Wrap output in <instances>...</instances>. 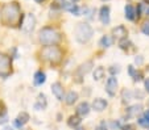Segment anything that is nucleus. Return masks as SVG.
<instances>
[{
    "instance_id": "1",
    "label": "nucleus",
    "mask_w": 149,
    "mask_h": 130,
    "mask_svg": "<svg viewBox=\"0 0 149 130\" xmlns=\"http://www.w3.org/2000/svg\"><path fill=\"white\" fill-rule=\"evenodd\" d=\"M1 20L6 25H15L20 20V8L16 3H8L1 9Z\"/></svg>"
},
{
    "instance_id": "2",
    "label": "nucleus",
    "mask_w": 149,
    "mask_h": 130,
    "mask_svg": "<svg viewBox=\"0 0 149 130\" xmlns=\"http://www.w3.org/2000/svg\"><path fill=\"white\" fill-rule=\"evenodd\" d=\"M38 40L45 46L57 45L61 41V34L53 28H42L38 33Z\"/></svg>"
},
{
    "instance_id": "3",
    "label": "nucleus",
    "mask_w": 149,
    "mask_h": 130,
    "mask_svg": "<svg viewBox=\"0 0 149 130\" xmlns=\"http://www.w3.org/2000/svg\"><path fill=\"white\" fill-rule=\"evenodd\" d=\"M74 34H75V40L78 41L79 43H86L91 40V37H93V34H94V30L87 23H79L78 25L75 26Z\"/></svg>"
},
{
    "instance_id": "4",
    "label": "nucleus",
    "mask_w": 149,
    "mask_h": 130,
    "mask_svg": "<svg viewBox=\"0 0 149 130\" xmlns=\"http://www.w3.org/2000/svg\"><path fill=\"white\" fill-rule=\"evenodd\" d=\"M41 55L45 61L53 63V65H57L62 61V50L56 45L45 46L41 51Z\"/></svg>"
},
{
    "instance_id": "5",
    "label": "nucleus",
    "mask_w": 149,
    "mask_h": 130,
    "mask_svg": "<svg viewBox=\"0 0 149 130\" xmlns=\"http://www.w3.org/2000/svg\"><path fill=\"white\" fill-rule=\"evenodd\" d=\"M11 74V58L0 54V76L7 78Z\"/></svg>"
},
{
    "instance_id": "6",
    "label": "nucleus",
    "mask_w": 149,
    "mask_h": 130,
    "mask_svg": "<svg viewBox=\"0 0 149 130\" xmlns=\"http://www.w3.org/2000/svg\"><path fill=\"white\" fill-rule=\"evenodd\" d=\"M36 26V17L32 13L25 14V17L23 19V23H21V30L24 33H31L32 30Z\"/></svg>"
},
{
    "instance_id": "7",
    "label": "nucleus",
    "mask_w": 149,
    "mask_h": 130,
    "mask_svg": "<svg viewBox=\"0 0 149 130\" xmlns=\"http://www.w3.org/2000/svg\"><path fill=\"white\" fill-rule=\"evenodd\" d=\"M116 91H118V79L115 76H110L106 83V92L110 96H115Z\"/></svg>"
},
{
    "instance_id": "8",
    "label": "nucleus",
    "mask_w": 149,
    "mask_h": 130,
    "mask_svg": "<svg viewBox=\"0 0 149 130\" xmlns=\"http://www.w3.org/2000/svg\"><path fill=\"white\" fill-rule=\"evenodd\" d=\"M52 92H53V95L56 96L57 100H59V101H62V100L65 99V94H63V87L61 85V83H54L53 85H52Z\"/></svg>"
},
{
    "instance_id": "9",
    "label": "nucleus",
    "mask_w": 149,
    "mask_h": 130,
    "mask_svg": "<svg viewBox=\"0 0 149 130\" xmlns=\"http://www.w3.org/2000/svg\"><path fill=\"white\" fill-rule=\"evenodd\" d=\"M99 17H100L102 24L107 25L110 24V7L108 6H103L100 8V12H99Z\"/></svg>"
},
{
    "instance_id": "10",
    "label": "nucleus",
    "mask_w": 149,
    "mask_h": 130,
    "mask_svg": "<svg viewBox=\"0 0 149 130\" xmlns=\"http://www.w3.org/2000/svg\"><path fill=\"white\" fill-rule=\"evenodd\" d=\"M112 36H115L119 40H124V38H127V36H128V30H127L125 26L119 25L112 29Z\"/></svg>"
},
{
    "instance_id": "11",
    "label": "nucleus",
    "mask_w": 149,
    "mask_h": 130,
    "mask_svg": "<svg viewBox=\"0 0 149 130\" xmlns=\"http://www.w3.org/2000/svg\"><path fill=\"white\" fill-rule=\"evenodd\" d=\"M88 113H90V104L87 101H82L77 107V114L81 117H84V116H87Z\"/></svg>"
},
{
    "instance_id": "12",
    "label": "nucleus",
    "mask_w": 149,
    "mask_h": 130,
    "mask_svg": "<svg viewBox=\"0 0 149 130\" xmlns=\"http://www.w3.org/2000/svg\"><path fill=\"white\" fill-rule=\"evenodd\" d=\"M107 105H108V102L106 101V100L98 97V99H95L93 101V109L96 110V112H103V110L107 108Z\"/></svg>"
},
{
    "instance_id": "13",
    "label": "nucleus",
    "mask_w": 149,
    "mask_h": 130,
    "mask_svg": "<svg viewBox=\"0 0 149 130\" xmlns=\"http://www.w3.org/2000/svg\"><path fill=\"white\" fill-rule=\"evenodd\" d=\"M46 107H48V100H46V96L44 94H40L38 97H37L36 104H34V108H36L37 110H44V109H46Z\"/></svg>"
},
{
    "instance_id": "14",
    "label": "nucleus",
    "mask_w": 149,
    "mask_h": 130,
    "mask_svg": "<svg viewBox=\"0 0 149 130\" xmlns=\"http://www.w3.org/2000/svg\"><path fill=\"white\" fill-rule=\"evenodd\" d=\"M28 121H29V114L26 113V112H21V113L17 116V118L15 120V125H16L17 127H21L23 125H25Z\"/></svg>"
},
{
    "instance_id": "15",
    "label": "nucleus",
    "mask_w": 149,
    "mask_h": 130,
    "mask_svg": "<svg viewBox=\"0 0 149 130\" xmlns=\"http://www.w3.org/2000/svg\"><path fill=\"white\" fill-rule=\"evenodd\" d=\"M141 109H143V107H141L140 104H136V105H132V107H130L128 109H127V117H130V118H132V117H136L139 113L141 112Z\"/></svg>"
},
{
    "instance_id": "16",
    "label": "nucleus",
    "mask_w": 149,
    "mask_h": 130,
    "mask_svg": "<svg viewBox=\"0 0 149 130\" xmlns=\"http://www.w3.org/2000/svg\"><path fill=\"white\" fill-rule=\"evenodd\" d=\"M33 80H34V84L36 85H42L46 80V75L42 72V71H37V72L34 74Z\"/></svg>"
},
{
    "instance_id": "17",
    "label": "nucleus",
    "mask_w": 149,
    "mask_h": 130,
    "mask_svg": "<svg viewBox=\"0 0 149 130\" xmlns=\"http://www.w3.org/2000/svg\"><path fill=\"white\" fill-rule=\"evenodd\" d=\"M63 100H65V102L68 105H73L74 102L78 100V94H77L75 91H70V92H69V94L65 96V99H63Z\"/></svg>"
},
{
    "instance_id": "18",
    "label": "nucleus",
    "mask_w": 149,
    "mask_h": 130,
    "mask_svg": "<svg viewBox=\"0 0 149 130\" xmlns=\"http://www.w3.org/2000/svg\"><path fill=\"white\" fill-rule=\"evenodd\" d=\"M112 43H113V40H112V37H110V36H103L100 38V41H99V45H100L102 47H106V49L111 47Z\"/></svg>"
},
{
    "instance_id": "19",
    "label": "nucleus",
    "mask_w": 149,
    "mask_h": 130,
    "mask_svg": "<svg viewBox=\"0 0 149 130\" xmlns=\"http://www.w3.org/2000/svg\"><path fill=\"white\" fill-rule=\"evenodd\" d=\"M124 12H125V19H128V20H135V17H136V11L135 8H133L132 6H125V8H124Z\"/></svg>"
},
{
    "instance_id": "20",
    "label": "nucleus",
    "mask_w": 149,
    "mask_h": 130,
    "mask_svg": "<svg viewBox=\"0 0 149 130\" xmlns=\"http://www.w3.org/2000/svg\"><path fill=\"white\" fill-rule=\"evenodd\" d=\"M91 68H93V62H91V61H88V62L83 63V65L78 68V72L81 74V75H86L87 72H90V71H91Z\"/></svg>"
},
{
    "instance_id": "21",
    "label": "nucleus",
    "mask_w": 149,
    "mask_h": 130,
    "mask_svg": "<svg viewBox=\"0 0 149 130\" xmlns=\"http://www.w3.org/2000/svg\"><path fill=\"white\" fill-rule=\"evenodd\" d=\"M139 124L144 127H149V109L144 112V116L139 118Z\"/></svg>"
},
{
    "instance_id": "22",
    "label": "nucleus",
    "mask_w": 149,
    "mask_h": 130,
    "mask_svg": "<svg viewBox=\"0 0 149 130\" xmlns=\"http://www.w3.org/2000/svg\"><path fill=\"white\" fill-rule=\"evenodd\" d=\"M104 74H106L104 67H96L94 71V80H100L102 78H104Z\"/></svg>"
},
{
    "instance_id": "23",
    "label": "nucleus",
    "mask_w": 149,
    "mask_h": 130,
    "mask_svg": "<svg viewBox=\"0 0 149 130\" xmlns=\"http://www.w3.org/2000/svg\"><path fill=\"white\" fill-rule=\"evenodd\" d=\"M68 124L70 127H78L79 125H81V118H79L78 116H71L70 118H69Z\"/></svg>"
},
{
    "instance_id": "24",
    "label": "nucleus",
    "mask_w": 149,
    "mask_h": 130,
    "mask_svg": "<svg viewBox=\"0 0 149 130\" xmlns=\"http://www.w3.org/2000/svg\"><path fill=\"white\" fill-rule=\"evenodd\" d=\"M141 32H143L145 36H149V20H146L144 23V25L141 26Z\"/></svg>"
},
{
    "instance_id": "25",
    "label": "nucleus",
    "mask_w": 149,
    "mask_h": 130,
    "mask_svg": "<svg viewBox=\"0 0 149 130\" xmlns=\"http://www.w3.org/2000/svg\"><path fill=\"white\" fill-rule=\"evenodd\" d=\"M71 13L74 14V16H81V9H79V7L78 6H75V4H74V7L73 8H71Z\"/></svg>"
},
{
    "instance_id": "26",
    "label": "nucleus",
    "mask_w": 149,
    "mask_h": 130,
    "mask_svg": "<svg viewBox=\"0 0 149 130\" xmlns=\"http://www.w3.org/2000/svg\"><path fill=\"white\" fill-rule=\"evenodd\" d=\"M95 12V9H91V8H86L84 9V16L88 17V19H93V13Z\"/></svg>"
},
{
    "instance_id": "27",
    "label": "nucleus",
    "mask_w": 149,
    "mask_h": 130,
    "mask_svg": "<svg viewBox=\"0 0 149 130\" xmlns=\"http://www.w3.org/2000/svg\"><path fill=\"white\" fill-rule=\"evenodd\" d=\"M110 72L112 74V76H113V75H115V74H119V72H120V66H119V65L112 66V67L110 68Z\"/></svg>"
},
{
    "instance_id": "28",
    "label": "nucleus",
    "mask_w": 149,
    "mask_h": 130,
    "mask_svg": "<svg viewBox=\"0 0 149 130\" xmlns=\"http://www.w3.org/2000/svg\"><path fill=\"white\" fill-rule=\"evenodd\" d=\"M128 72H130V75H131L132 78H135L136 72H137V70H135V68H133V66H128Z\"/></svg>"
},
{
    "instance_id": "29",
    "label": "nucleus",
    "mask_w": 149,
    "mask_h": 130,
    "mask_svg": "<svg viewBox=\"0 0 149 130\" xmlns=\"http://www.w3.org/2000/svg\"><path fill=\"white\" fill-rule=\"evenodd\" d=\"M73 7H74V4H71V3H63L62 4V8L66 9V11H71Z\"/></svg>"
},
{
    "instance_id": "30",
    "label": "nucleus",
    "mask_w": 149,
    "mask_h": 130,
    "mask_svg": "<svg viewBox=\"0 0 149 130\" xmlns=\"http://www.w3.org/2000/svg\"><path fill=\"white\" fill-rule=\"evenodd\" d=\"M95 130H108V129H107V126H106V124L103 122V124L98 125V126L95 127Z\"/></svg>"
},
{
    "instance_id": "31",
    "label": "nucleus",
    "mask_w": 149,
    "mask_h": 130,
    "mask_svg": "<svg viewBox=\"0 0 149 130\" xmlns=\"http://www.w3.org/2000/svg\"><path fill=\"white\" fill-rule=\"evenodd\" d=\"M4 114H6V107L3 102H0V116H4Z\"/></svg>"
},
{
    "instance_id": "32",
    "label": "nucleus",
    "mask_w": 149,
    "mask_h": 130,
    "mask_svg": "<svg viewBox=\"0 0 149 130\" xmlns=\"http://www.w3.org/2000/svg\"><path fill=\"white\" fill-rule=\"evenodd\" d=\"M7 121H8V117H7V114H4V116H0V124H6Z\"/></svg>"
},
{
    "instance_id": "33",
    "label": "nucleus",
    "mask_w": 149,
    "mask_h": 130,
    "mask_svg": "<svg viewBox=\"0 0 149 130\" xmlns=\"http://www.w3.org/2000/svg\"><path fill=\"white\" fill-rule=\"evenodd\" d=\"M135 63H137V65H141V63H143V58H141L140 55H139V57H136L135 58Z\"/></svg>"
},
{
    "instance_id": "34",
    "label": "nucleus",
    "mask_w": 149,
    "mask_h": 130,
    "mask_svg": "<svg viewBox=\"0 0 149 130\" xmlns=\"http://www.w3.org/2000/svg\"><path fill=\"white\" fill-rule=\"evenodd\" d=\"M145 89H146V92H149V79L145 80Z\"/></svg>"
},
{
    "instance_id": "35",
    "label": "nucleus",
    "mask_w": 149,
    "mask_h": 130,
    "mask_svg": "<svg viewBox=\"0 0 149 130\" xmlns=\"http://www.w3.org/2000/svg\"><path fill=\"white\" fill-rule=\"evenodd\" d=\"M34 1H36V3H42L44 0H34Z\"/></svg>"
},
{
    "instance_id": "36",
    "label": "nucleus",
    "mask_w": 149,
    "mask_h": 130,
    "mask_svg": "<svg viewBox=\"0 0 149 130\" xmlns=\"http://www.w3.org/2000/svg\"><path fill=\"white\" fill-rule=\"evenodd\" d=\"M71 1H74V3H77V1H79V0H71Z\"/></svg>"
},
{
    "instance_id": "37",
    "label": "nucleus",
    "mask_w": 149,
    "mask_h": 130,
    "mask_svg": "<svg viewBox=\"0 0 149 130\" xmlns=\"http://www.w3.org/2000/svg\"><path fill=\"white\" fill-rule=\"evenodd\" d=\"M4 130H12V129H9V127H6V129H4Z\"/></svg>"
},
{
    "instance_id": "38",
    "label": "nucleus",
    "mask_w": 149,
    "mask_h": 130,
    "mask_svg": "<svg viewBox=\"0 0 149 130\" xmlns=\"http://www.w3.org/2000/svg\"><path fill=\"white\" fill-rule=\"evenodd\" d=\"M146 1H148V4H149V0H146Z\"/></svg>"
}]
</instances>
